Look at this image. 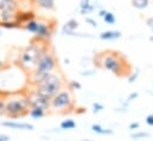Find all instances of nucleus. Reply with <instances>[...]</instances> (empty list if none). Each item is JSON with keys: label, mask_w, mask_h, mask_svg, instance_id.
<instances>
[{"label": "nucleus", "mask_w": 153, "mask_h": 141, "mask_svg": "<svg viewBox=\"0 0 153 141\" xmlns=\"http://www.w3.org/2000/svg\"><path fill=\"white\" fill-rule=\"evenodd\" d=\"M138 97H139V93H138V91H133V93H131V94H129V95L127 96V99H126V101H125V103L122 105V107L127 109V107H128V105H129L131 102H133V101H135V100H137Z\"/></svg>", "instance_id": "24"}, {"label": "nucleus", "mask_w": 153, "mask_h": 141, "mask_svg": "<svg viewBox=\"0 0 153 141\" xmlns=\"http://www.w3.org/2000/svg\"><path fill=\"white\" fill-rule=\"evenodd\" d=\"M0 141H11V137L8 134L2 133V134H0Z\"/></svg>", "instance_id": "31"}, {"label": "nucleus", "mask_w": 153, "mask_h": 141, "mask_svg": "<svg viewBox=\"0 0 153 141\" xmlns=\"http://www.w3.org/2000/svg\"><path fill=\"white\" fill-rule=\"evenodd\" d=\"M97 6H95V4L91 1V0H79V4H78V12L81 16L83 17H87L88 14L93 13L95 10H96Z\"/></svg>", "instance_id": "12"}, {"label": "nucleus", "mask_w": 153, "mask_h": 141, "mask_svg": "<svg viewBox=\"0 0 153 141\" xmlns=\"http://www.w3.org/2000/svg\"><path fill=\"white\" fill-rule=\"evenodd\" d=\"M149 39H150V40H151V42H153V36H151V37H150V38H149Z\"/></svg>", "instance_id": "37"}, {"label": "nucleus", "mask_w": 153, "mask_h": 141, "mask_svg": "<svg viewBox=\"0 0 153 141\" xmlns=\"http://www.w3.org/2000/svg\"><path fill=\"white\" fill-rule=\"evenodd\" d=\"M46 110H44V109H42V108H37V107H31L30 109H29V114L27 115H30L32 119H35V120H39V119H43L45 115H46Z\"/></svg>", "instance_id": "17"}, {"label": "nucleus", "mask_w": 153, "mask_h": 141, "mask_svg": "<svg viewBox=\"0 0 153 141\" xmlns=\"http://www.w3.org/2000/svg\"><path fill=\"white\" fill-rule=\"evenodd\" d=\"M36 17H37L36 13H35L33 11H31V10H25V11L19 10V11H18V14H17V22H18V23L22 25V27H23V25H24L25 23H27V22L35 19Z\"/></svg>", "instance_id": "13"}, {"label": "nucleus", "mask_w": 153, "mask_h": 141, "mask_svg": "<svg viewBox=\"0 0 153 141\" xmlns=\"http://www.w3.org/2000/svg\"><path fill=\"white\" fill-rule=\"evenodd\" d=\"M102 19H103V22H105L106 24H108V25H115V23H116V17H115L114 13L111 12V11H107V12L105 13V16L102 17Z\"/></svg>", "instance_id": "22"}, {"label": "nucleus", "mask_w": 153, "mask_h": 141, "mask_svg": "<svg viewBox=\"0 0 153 141\" xmlns=\"http://www.w3.org/2000/svg\"><path fill=\"white\" fill-rule=\"evenodd\" d=\"M5 115V99L0 95V116Z\"/></svg>", "instance_id": "29"}, {"label": "nucleus", "mask_w": 153, "mask_h": 141, "mask_svg": "<svg viewBox=\"0 0 153 141\" xmlns=\"http://www.w3.org/2000/svg\"><path fill=\"white\" fill-rule=\"evenodd\" d=\"M145 122H146V125H147V126L153 127V113H152V114H149V115L146 116Z\"/></svg>", "instance_id": "30"}, {"label": "nucleus", "mask_w": 153, "mask_h": 141, "mask_svg": "<svg viewBox=\"0 0 153 141\" xmlns=\"http://www.w3.org/2000/svg\"><path fill=\"white\" fill-rule=\"evenodd\" d=\"M76 122L73 120V119H67V120H63L59 125V128L62 131H71V129H75L76 128Z\"/></svg>", "instance_id": "20"}, {"label": "nucleus", "mask_w": 153, "mask_h": 141, "mask_svg": "<svg viewBox=\"0 0 153 141\" xmlns=\"http://www.w3.org/2000/svg\"><path fill=\"white\" fill-rule=\"evenodd\" d=\"M90 129H91V132H94L95 134H99V135H112V134H114V131L113 129L106 128V127H103V126H101L99 123L91 125Z\"/></svg>", "instance_id": "16"}, {"label": "nucleus", "mask_w": 153, "mask_h": 141, "mask_svg": "<svg viewBox=\"0 0 153 141\" xmlns=\"http://www.w3.org/2000/svg\"><path fill=\"white\" fill-rule=\"evenodd\" d=\"M63 77L59 72H51L50 75H48L36 87H33V89L36 91H38L39 94H42L43 96H45L46 99L51 100L57 93H59L63 89Z\"/></svg>", "instance_id": "5"}, {"label": "nucleus", "mask_w": 153, "mask_h": 141, "mask_svg": "<svg viewBox=\"0 0 153 141\" xmlns=\"http://www.w3.org/2000/svg\"><path fill=\"white\" fill-rule=\"evenodd\" d=\"M0 125L2 127L10 128V129H14V131H33L35 129V126L32 123H29V122H18V121H12V120L2 121Z\"/></svg>", "instance_id": "10"}, {"label": "nucleus", "mask_w": 153, "mask_h": 141, "mask_svg": "<svg viewBox=\"0 0 153 141\" xmlns=\"http://www.w3.org/2000/svg\"><path fill=\"white\" fill-rule=\"evenodd\" d=\"M84 22L88 24V25H90L91 27H97L99 26V24H97V22L94 19V18H91V17H84Z\"/></svg>", "instance_id": "27"}, {"label": "nucleus", "mask_w": 153, "mask_h": 141, "mask_svg": "<svg viewBox=\"0 0 153 141\" xmlns=\"http://www.w3.org/2000/svg\"><path fill=\"white\" fill-rule=\"evenodd\" d=\"M151 137V134L149 132H145V131H134L132 134H131V138L133 140H143V139H149Z\"/></svg>", "instance_id": "21"}, {"label": "nucleus", "mask_w": 153, "mask_h": 141, "mask_svg": "<svg viewBox=\"0 0 153 141\" xmlns=\"http://www.w3.org/2000/svg\"><path fill=\"white\" fill-rule=\"evenodd\" d=\"M79 75H81V76H93V75H94V71H93V70L82 71V72H81Z\"/></svg>", "instance_id": "32"}, {"label": "nucleus", "mask_w": 153, "mask_h": 141, "mask_svg": "<svg viewBox=\"0 0 153 141\" xmlns=\"http://www.w3.org/2000/svg\"><path fill=\"white\" fill-rule=\"evenodd\" d=\"M68 85H69V89L73 90V91H76V90H81L82 89V84L78 81H70Z\"/></svg>", "instance_id": "25"}, {"label": "nucleus", "mask_w": 153, "mask_h": 141, "mask_svg": "<svg viewBox=\"0 0 153 141\" xmlns=\"http://www.w3.org/2000/svg\"><path fill=\"white\" fill-rule=\"evenodd\" d=\"M122 37V32L119 30H107L99 35V38L101 40H116Z\"/></svg>", "instance_id": "15"}, {"label": "nucleus", "mask_w": 153, "mask_h": 141, "mask_svg": "<svg viewBox=\"0 0 153 141\" xmlns=\"http://www.w3.org/2000/svg\"><path fill=\"white\" fill-rule=\"evenodd\" d=\"M32 5L45 11H53L56 8V0H29Z\"/></svg>", "instance_id": "14"}, {"label": "nucleus", "mask_w": 153, "mask_h": 141, "mask_svg": "<svg viewBox=\"0 0 153 141\" xmlns=\"http://www.w3.org/2000/svg\"><path fill=\"white\" fill-rule=\"evenodd\" d=\"M79 27V23L75 18H70L69 20H67L64 23V25L61 29V32L63 36H68V37H74V33L76 32Z\"/></svg>", "instance_id": "11"}, {"label": "nucleus", "mask_w": 153, "mask_h": 141, "mask_svg": "<svg viewBox=\"0 0 153 141\" xmlns=\"http://www.w3.org/2000/svg\"><path fill=\"white\" fill-rule=\"evenodd\" d=\"M94 62L97 68L109 71L117 77L128 76L133 69L127 58L116 50H106L99 52L97 55H95Z\"/></svg>", "instance_id": "1"}, {"label": "nucleus", "mask_w": 153, "mask_h": 141, "mask_svg": "<svg viewBox=\"0 0 153 141\" xmlns=\"http://www.w3.org/2000/svg\"><path fill=\"white\" fill-rule=\"evenodd\" d=\"M56 69H57V58L53 51H50L49 47H46L40 53L35 70L31 73H29L27 83L32 87H36L48 75L53 72Z\"/></svg>", "instance_id": "2"}, {"label": "nucleus", "mask_w": 153, "mask_h": 141, "mask_svg": "<svg viewBox=\"0 0 153 141\" xmlns=\"http://www.w3.org/2000/svg\"><path fill=\"white\" fill-rule=\"evenodd\" d=\"M49 47L46 42H40L37 39H33L27 46H25L18 55V64L20 67V69L26 72L27 75L31 73L35 70L38 58L40 53Z\"/></svg>", "instance_id": "3"}, {"label": "nucleus", "mask_w": 153, "mask_h": 141, "mask_svg": "<svg viewBox=\"0 0 153 141\" xmlns=\"http://www.w3.org/2000/svg\"><path fill=\"white\" fill-rule=\"evenodd\" d=\"M81 141H95V140H90V139H82Z\"/></svg>", "instance_id": "36"}, {"label": "nucleus", "mask_w": 153, "mask_h": 141, "mask_svg": "<svg viewBox=\"0 0 153 141\" xmlns=\"http://www.w3.org/2000/svg\"><path fill=\"white\" fill-rule=\"evenodd\" d=\"M103 109H105V106L102 103H100V102H94L93 103V113L94 114H97V113L102 111Z\"/></svg>", "instance_id": "26"}, {"label": "nucleus", "mask_w": 153, "mask_h": 141, "mask_svg": "<svg viewBox=\"0 0 153 141\" xmlns=\"http://www.w3.org/2000/svg\"><path fill=\"white\" fill-rule=\"evenodd\" d=\"M19 10L18 0H0V24L16 22Z\"/></svg>", "instance_id": "7"}, {"label": "nucleus", "mask_w": 153, "mask_h": 141, "mask_svg": "<svg viewBox=\"0 0 153 141\" xmlns=\"http://www.w3.org/2000/svg\"><path fill=\"white\" fill-rule=\"evenodd\" d=\"M139 128H140V122H138V121L131 122L129 126H128V129L132 131V132H134V131H137V129H139Z\"/></svg>", "instance_id": "28"}, {"label": "nucleus", "mask_w": 153, "mask_h": 141, "mask_svg": "<svg viewBox=\"0 0 153 141\" xmlns=\"http://www.w3.org/2000/svg\"><path fill=\"white\" fill-rule=\"evenodd\" d=\"M55 30V22L53 20H45V19H38V26L35 32V39L40 42H49L53 35Z\"/></svg>", "instance_id": "8"}, {"label": "nucleus", "mask_w": 153, "mask_h": 141, "mask_svg": "<svg viewBox=\"0 0 153 141\" xmlns=\"http://www.w3.org/2000/svg\"><path fill=\"white\" fill-rule=\"evenodd\" d=\"M146 25H147L149 27H152L153 26V17H150V18L146 19Z\"/></svg>", "instance_id": "34"}, {"label": "nucleus", "mask_w": 153, "mask_h": 141, "mask_svg": "<svg viewBox=\"0 0 153 141\" xmlns=\"http://www.w3.org/2000/svg\"><path fill=\"white\" fill-rule=\"evenodd\" d=\"M74 97L70 90L62 89L50 100V110L55 113H67L74 108Z\"/></svg>", "instance_id": "6"}, {"label": "nucleus", "mask_w": 153, "mask_h": 141, "mask_svg": "<svg viewBox=\"0 0 153 141\" xmlns=\"http://www.w3.org/2000/svg\"><path fill=\"white\" fill-rule=\"evenodd\" d=\"M5 99V115L10 119H18L29 114L30 101L26 91L8 93Z\"/></svg>", "instance_id": "4"}, {"label": "nucleus", "mask_w": 153, "mask_h": 141, "mask_svg": "<svg viewBox=\"0 0 153 141\" xmlns=\"http://www.w3.org/2000/svg\"><path fill=\"white\" fill-rule=\"evenodd\" d=\"M139 76H140V69L139 68H134V69H132V71L129 72V75L127 76V81H128V83H134V82H137V79L139 78Z\"/></svg>", "instance_id": "23"}, {"label": "nucleus", "mask_w": 153, "mask_h": 141, "mask_svg": "<svg viewBox=\"0 0 153 141\" xmlns=\"http://www.w3.org/2000/svg\"><path fill=\"white\" fill-rule=\"evenodd\" d=\"M151 29H152V31H153V26H152V27H151Z\"/></svg>", "instance_id": "38"}, {"label": "nucleus", "mask_w": 153, "mask_h": 141, "mask_svg": "<svg viewBox=\"0 0 153 141\" xmlns=\"http://www.w3.org/2000/svg\"><path fill=\"white\" fill-rule=\"evenodd\" d=\"M6 68H8V64L6 62H4V61H0V71L5 70Z\"/></svg>", "instance_id": "33"}, {"label": "nucleus", "mask_w": 153, "mask_h": 141, "mask_svg": "<svg viewBox=\"0 0 153 141\" xmlns=\"http://www.w3.org/2000/svg\"><path fill=\"white\" fill-rule=\"evenodd\" d=\"M27 93V97L30 101V108L31 107H37L42 108L44 110H50V100L46 99L45 96H43L42 94H39L38 91H36L35 89L26 91Z\"/></svg>", "instance_id": "9"}, {"label": "nucleus", "mask_w": 153, "mask_h": 141, "mask_svg": "<svg viewBox=\"0 0 153 141\" xmlns=\"http://www.w3.org/2000/svg\"><path fill=\"white\" fill-rule=\"evenodd\" d=\"M64 62H65V64H67V65H68V64H70V63H69V62H70V61H69V59H67V58H65V59H64Z\"/></svg>", "instance_id": "35"}, {"label": "nucleus", "mask_w": 153, "mask_h": 141, "mask_svg": "<svg viewBox=\"0 0 153 141\" xmlns=\"http://www.w3.org/2000/svg\"><path fill=\"white\" fill-rule=\"evenodd\" d=\"M131 5L135 10H146L150 6V0H131Z\"/></svg>", "instance_id": "19"}, {"label": "nucleus", "mask_w": 153, "mask_h": 141, "mask_svg": "<svg viewBox=\"0 0 153 141\" xmlns=\"http://www.w3.org/2000/svg\"><path fill=\"white\" fill-rule=\"evenodd\" d=\"M37 26H38V19L35 18V19H32V20L25 23L22 29H24V30H25L26 32H29V33L35 35V32H36V30H37Z\"/></svg>", "instance_id": "18"}]
</instances>
